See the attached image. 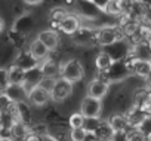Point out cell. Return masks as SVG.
Listing matches in <instances>:
<instances>
[{
  "label": "cell",
  "mask_w": 151,
  "mask_h": 141,
  "mask_svg": "<svg viewBox=\"0 0 151 141\" xmlns=\"http://www.w3.org/2000/svg\"><path fill=\"white\" fill-rule=\"evenodd\" d=\"M85 76V67L79 59H67L65 62L61 64V70H59V77L76 83L82 80Z\"/></svg>",
  "instance_id": "cell-1"
},
{
  "label": "cell",
  "mask_w": 151,
  "mask_h": 141,
  "mask_svg": "<svg viewBox=\"0 0 151 141\" xmlns=\"http://www.w3.org/2000/svg\"><path fill=\"white\" fill-rule=\"evenodd\" d=\"M80 111L86 119H99L102 113V100L86 95L80 103Z\"/></svg>",
  "instance_id": "cell-2"
},
{
  "label": "cell",
  "mask_w": 151,
  "mask_h": 141,
  "mask_svg": "<svg viewBox=\"0 0 151 141\" xmlns=\"http://www.w3.org/2000/svg\"><path fill=\"white\" fill-rule=\"evenodd\" d=\"M122 39V34L120 31L113 27V25H105V27H101L96 33H95V40L101 45V46H111L114 45L116 42H119Z\"/></svg>",
  "instance_id": "cell-3"
},
{
  "label": "cell",
  "mask_w": 151,
  "mask_h": 141,
  "mask_svg": "<svg viewBox=\"0 0 151 141\" xmlns=\"http://www.w3.org/2000/svg\"><path fill=\"white\" fill-rule=\"evenodd\" d=\"M73 85L74 83H71L62 77H58L53 89L50 91V100L55 103H64L73 94Z\"/></svg>",
  "instance_id": "cell-4"
},
{
  "label": "cell",
  "mask_w": 151,
  "mask_h": 141,
  "mask_svg": "<svg viewBox=\"0 0 151 141\" xmlns=\"http://www.w3.org/2000/svg\"><path fill=\"white\" fill-rule=\"evenodd\" d=\"M28 101L36 107H43L50 101V92L42 88L40 85H36L28 91Z\"/></svg>",
  "instance_id": "cell-5"
},
{
  "label": "cell",
  "mask_w": 151,
  "mask_h": 141,
  "mask_svg": "<svg viewBox=\"0 0 151 141\" xmlns=\"http://www.w3.org/2000/svg\"><path fill=\"white\" fill-rule=\"evenodd\" d=\"M2 92L5 95H8L14 103H22V101L28 100V91H27L25 85H8Z\"/></svg>",
  "instance_id": "cell-6"
},
{
  "label": "cell",
  "mask_w": 151,
  "mask_h": 141,
  "mask_svg": "<svg viewBox=\"0 0 151 141\" xmlns=\"http://www.w3.org/2000/svg\"><path fill=\"white\" fill-rule=\"evenodd\" d=\"M129 70L138 77L145 79V76L151 70V59H144V58H133L129 64Z\"/></svg>",
  "instance_id": "cell-7"
},
{
  "label": "cell",
  "mask_w": 151,
  "mask_h": 141,
  "mask_svg": "<svg viewBox=\"0 0 151 141\" xmlns=\"http://www.w3.org/2000/svg\"><path fill=\"white\" fill-rule=\"evenodd\" d=\"M86 92L91 97H95V98L102 100L107 95V92H108V83L105 80H102V79H93V80L89 82Z\"/></svg>",
  "instance_id": "cell-8"
},
{
  "label": "cell",
  "mask_w": 151,
  "mask_h": 141,
  "mask_svg": "<svg viewBox=\"0 0 151 141\" xmlns=\"http://www.w3.org/2000/svg\"><path fill=\"white\" fill-rule=\"evenodd\" d=\"M27 79V72L18 64H12L8 68V82L9 85H24Z\"/></svg>",
  "instance_id": "cell-9"
},
{
  "label": "cell",
  "mask_w": 151,
  "mask_h": 141,
  "mask_svg": "<svg viewBox=\"0 0 151 141\" xmlns=\"http://www.w3.org/2000/svg\"><path fill=\"white\" fill-rule=\"evenodd\" d=\"M28 51H30V54L37 59V61H43V59H46L47 56H49V48L39 39V37H36L31 43H30V46H28Z\"/></svg>",
  "instance_id": "cell-10"
},
{
  "label": "cell",
  "mask_w": 151,
  "mask_h": 141,
  "mask_svg": "<svg viewBox=\"0 0 151 141\" xmlns=\"http://www.w3.org/2000/svg\"><path fill=\"white\" fill-rule=\"evenodd\" d=\"M39 68H40V72H42L43 76H46V77H56L59 74L61 64H58L55 59H52V58L47 56L46 59L40 61Z\"/></svg>",
  "instance_id": "cell-11"
},
{
  "label": "cell",
  "mask_w": 151,
  "mask_h": 141,
  "mask_svg": "<svg viewBox=\"0 0 151 141\" xmlns=\"http://www.w3.org/2000/svg\"><path fill=\"white\" fill-rule=\"evenodd\" d=\"M58 28H59L62 33H65V34H68V36H73L76 31L80 28V21H79V18L76 17V15L68 14V15L62 20V22L59 24Z\"/></svg>",
  "instance_id": "cell-12"
},
{
  "label": "cell",
  "mask_w": 151,
  "mask_h": 141,
  "mask_svg": "<svg viewBox=\"0 0 151 141\" xmlns=\"http://www.w3.org/2000/svg\"><path fill=\"white\" fill-rule=\"evenodd\" d=\"M37 37L49 48V51H55L59 46V36L55 30H43L37 34Z\"/></svg>",
  "instance_id": "cell-13"
},
{
  "label": "cell",
  "mask_w": 151,
  "mask_h": 141,
  "mask_svg": "<svg viewBox=\"0 0 151 141\" xmlns=\"http://www.w3.org/2000/svg\"><path fill=\"white\" fill-rule=\"evenodd\" d=\"M113 65H114V59H113V56L108 52L101 51L96 55V58H95V67L99 70V72L107 73V72H110V70H111Z\"/></svg>",
  "instance_id": "cell-14"
},
{
  "label": "cell",
  "mask_w": 151,
  "mask_h": 141,
  "mask_svg": "<svg viewBox=\"0 0 151 141\" xmlns=\"http://www.w3.org/2000/svg\"><path fill=\"white\" fill-rule=\"evenodd\" d=\"M15 64H18L19 67H22L25 72H28V70H33V68H36V67H39V64H40V61H37L31 54H30V51H27V52H22V54H19V56L17 58V61H15Z\"/></svg>",
  "instance_id": "cell-15"
},
{
  "label": "cell",
  "mask_w": 151,
  "mask_h": 141,
  "mask_svg": "<svg viewBox=\"0 0 151 141\" xmlns=\"http://www.w3.org/2000/svg\"><path fill=\"white\" fill-rule=\"evenodd\" d=\"M96 134V137L101 140V141H113V137H114V129L111 128V125L107 122H99L93 131Z\"/></svg>",
  "instance_id": "cell-16"
},
{
  "label": "cell",
  "mask_w": 151,
  "mask_h": 141,
  "mask_svg": "<svg viewBox=\"0 0 151 141\" xmlns=\"http://www.w3.org/2000/svg\"><path fill=\"white\" fill-rule=\"evenodd\" d=\"M9 131H11L12 137L17 138V140H25V137L31 132V129L27 126V123L24 120H21V119H17Z\"/></svg>",
  "instance_id": "cell-17"
},
{
  "label": "cell",
  "mask_w": 151,
  "mask_h": 141,
  "mask_svg": "<svg viewBox=\"0 0 151 141\" xmlns=\"http://www.w3.org/2000/svg\"><path fill=\"white\" fill-rule=\"evenodd\" d=\"M108 123L111 125V128L114 129V132H123V131H126L130 126L129 119H127L126 114H113L108 119Z\"/></svg>",
  "instance_id": "cell-18"
},
{
  "label": "cell",
  "mask_w": 151,
  "mask_h": 141,
  "mask_svg": "<svg viewBox=\"0 0 151 141\" xmlns=\"http://www.w3.org/2000/svg\"><path fill=\"white\" fill-rule=\"evenodd\" d=\"M150 113H147L145 110H142V108H139V107H136V106H133V108L126 114L127 116V119H129V123H130V126H133V128H138L139 125H141V122L148 116Z\"/></svg>",
  "instance_id": "cell-19"
},
{
  "label": "cell",
  "mask_w": 151,
  "mask_h": 141,
  "mask_svg": "<svg viewBox=\"0 0 151 141\" xmlns=\"http://www.w3.org/2000/svg\"><path fill=\"white\" fill-rule=\"evenodd\" d=\"M68 15V11L62 6H58V8H53L50 9L49 12V21L53 27H59V24L62 22V20Z\"/></svg>",
  "instance_id": "cell-20"
},
{
  "label": "cell",
  "mask_w": 151,
  "mask_h": 141,
  "mask_svg": "<svg viewBox=\"0 0 151 141\" xmlns=\"http://www.w3.org/2000/svg\"><path fill=\"white\" fill-rule=\"evenodd\" d=\"M68 123H70V128H85L86 126V117L83 116L82 111L73 113L68 119Z\"/></svg>",
  "instance_id": "cell-21"
},
{
  "label": "cell",
  "mask_w": 151,
  "mask_h": 141,
  "mask_svg": "<svg viewBox=\"0 0 151 141\" xmlns=\"http://www.w3.org/2000/svg\"><path fill=\"white\" fill-rule=\"evenodd\" d=\"M123 12V2L122 0H110L108 2V6L105 9V14H110V15H117Z\"/></svg>",
  "instance_id": "cell-22"
},
{
  "label": "cell",
  "mask_w": 151,
  "mask_h": 141,
  "mask_svg": "<svg viewBox=\"0 0 151 141\" xmlns=\"http://www.w3.org/2000/svg\"><path fill=\"white\" fill-rule=\"evenodd\" d=\"M86 135H88L86 128H71V131H70V140L71 141H83Z\"/></svg>",
  "instance_id": "cell-23"
},
{
  "label": "cell",
  "mask_w": 151,
  "mask_h": 141,
  "mask_svg": "<svg viewBox=\"0 0 151 141\" xmlns=\"http://www.w3.org/2000/svg\"><path fill=\"white\" fill-rule=\"evenodd\" d=\"M136 129H138V131H141L147 138H150V140H151V116L148 114V116L141 122V125H139Z\"/></svg>",
  "instance_id": "cell-24"
},
{
  "label": "cell",
  "mask_w": 151,
  "mask_h": 141,
  "mask_svg": "<svg viewBox=\"0 0 151 141\" xmlns=\"http://www.w3.org/2000/svg\"><path fill=\"white\" fill-rule=\"evenodd\" d=\"M56 79L58 77H46V76H43L42 77V80L39 82V85L42 86V88H45L46 91H52L53 89V86H55V83H56Z\"/></svg>",
  "instance_id": "cell-25"
},
{
  "label": "cell",
  "mask_w": 151,
  "mask_h": 141,
  "mask_svg": "<svg viewBox=\"0 0 151 141\" xmlns=\"http://www.w3.org/2000/svg\"><path fill=\"white\" fill-rule=\"evenodd\" d=\"M8 85V68H0V91H3Z\"/></svg>",
  "instance_id": "cell-26"
},
{
  "label": "cell",
  "mask_w": 151,
  "mask_h": 141,
  "mask_svg": "<svg viewBox=\"0 0 151 141\" xmlns=\"http://www.w3.org/2000/svg\"><path fill=\"white\" fill-rule=\"evenodd\" d=\"M108 2L110 0H92V3L95 5V8L99 9L101 12H105V9L108 6Z\"/></svg>",
  "instance_id": "cell-27"
},
{
  "label": "cell",
  "mask_w": 151,
  "mask_h": 141,
  "mask_svg": "<svg viewBox=\"0 0 151 141\" xmlns=\"http://www.w3.org/2000/svg\"><path fill=\"white\" fill-rule=\"evenodd\" d=\"M25 141H42V135L36 134V132H30L27 137H25Z\"/></svg>",
  "instance_id": "cell-28"
},
{
  "label": "cell",
  "mask_w": 151,
  "mask_h": 141,
  "mask_svg": "<svg viewBox=\"0 0 151 141\" xmlns=\"http://www.w3.org/2000/svg\"><path fill=\"white\" fill-rule=\"evenodd\" d=\"M83 141H101V140L96 137V134H95L93 131H88V135L85 137Z\"/></svg>",
  "instance_id": "cell-29"
},
{
  "label": "cell",
  "mask_w": 151,
  "mask_h": 141,
  "mask_svg": "<svg viewBox=\"0 0 151 141\" xmlns=\"http://www.w3.org/2000/svg\"><path fill=\"white\" fill-rule=\"evenodd\" d=\"M22 2L28 6H37V5H42L45 0H22Z\"/></svg>",
  "instance_id": "cell-30"
},
{
  "label": "cell",
  "mask_w": 151,
  "mask_h": 141,
  "mask_svg": "<svg viewBox=\"0 0 151 141\" xmlns=\"http://www.w3.org/2000/svg\"><path fill=\"white\" fill-rule=\"evenodd\" d=\"M42 141H58L53 135H50V134H45L43 137H42Z\"/></svg>",
  "instance_id": "cell-31"
},
{
  "label": "cell",
  "mask_w": 151,
  "mask_h": 141,
  "mask_svg": "<svg viewBox=\"0 0 151 141\" xmlns=\"http://www.w3.org/2000/svg\"><path fill=\"white\" fill-rule=\"evenodd\" d=\"M145 85L148 89H151V70H150V73L145 76Z\"/></svg>",
  "instance_id": "cell-32"
},
{
  "label": "cell",
  "mask_w": 151,
  "mask_h": 141,
  "mask_svg": "<svg viewBox=\"0 0 151 141\" xmlns=\"http://www.w3.org/2000/svg\"><path fill=\"white\" fill-rule=\"evenodd\" d=\"M3 31H5V20L0 17V34H2Z\"/></svg>",
  "instance_id": "cell-33"
},
{
  "label": "cell",
  "mask_w": 151,
  "mask_h": 141,
  "mask_svg": "<svg viewBox=\"0 0 151 141\" xmlns=\"http://www.w3.org/2000/svg\"><path fill=\"white\" fill-rule=\"evenodd\" d=\"M0 141H14V138H11V137H0Z\"/></svg>",
  "instance_id": "cell-34"
},
{
  "label": "cell",
  "mask_w": 151,
  "mask_h": 141,
  "mask_svg": "<svg viewBox=\"0 0 151 141\" xmlns=\"http://www.w3.org/2000/svg\"><path fill=\"white\" fill-rule=\"evenodd\" d=\"M85 2H92V0H85Z\"/></svg>",
  "instance_id": "cell-35"
},
{
  "label": "cell",
  "mask_w": 151,
  "mask_h": 141,
  "mask_svg": "<svg viewBox=\"0 0 151 141\" xmlns=\"http://www.w3.org/2000/svg\"><path fill=\"white\" fill-rule=\"evenodd\" d=\"M0 129H2V125H0Z\"/></svg>",
  "instance_id": "cell-36"
}]
</instances>
